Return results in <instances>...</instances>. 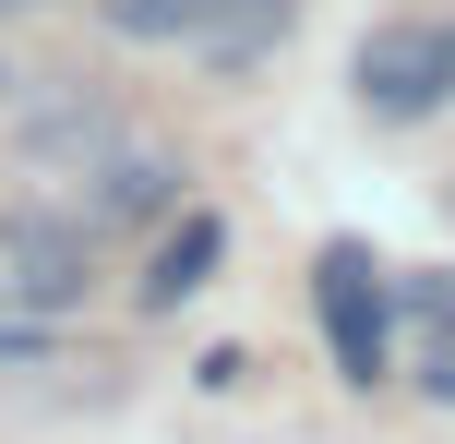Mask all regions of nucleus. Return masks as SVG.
<instances>
[{"instance_id": "f257e3e1", "label": "nucleus", "mask_w": 455, "mask_h": 444, "mask_svg": "<svg viewBox=\"0 0 455 444\" xmlns=\"http://www.w3.org/2000/svg\"><path fill=\"white\" fill-rule=\"evenodd\" d=\"M347 85H360L371 120H432V109H455V24H371L360 61H347Z\"/></svg>"}, {"instance_id": "f03ea898", "label": "nucleus", "mask_w": 455, "mask_h": 444, "mask_svg": "<svg viewBox=\"0 0 455 444\" xmlns=\"http://www.w3.org/2000/svg\"><path fill=\"white\" fill-rule=\"evenodd\" d=\"M312 301H323V336H336V373H347V384H384V349H395V288H384V264H371L360 240H336V253L312 264Z\"/></svg>"}, {"instance_id": "7ed1b4c3", "label": "nucleus", "mask_w": 455, "mask_h": 444, "mask_svg": "<svg viewBox=\"0 0 455 444\" xmlns=\"http://www.w3.org/2000/svg\"><path fill=\"white\" fill-rule=\"evenodd\" d=\"M0 253H12L0 301H24V312H72V301H84V277H96V229H84V216H12Z\"/></svg>"}, {"instance_id": "20e7f679", "label": "nucleus", "mask_w": 455, "mask_h": 444, "mask_svg": "<svg viewBox=\"0 0 455 444\" xmlns=\"http://www.w3.org/2000/svg\"><path fill=\"white\" fill-rule=\"evenodd\" d=\"M180 205V157H156V144H108V157L84 168V229H132V216H168Z\"/></svg>"}, {"instance_id": "39448f33", "label": "nucleus", "mask_w": 455, "mask_h": 444, "mask_svg": "<svg viewBox=\"0 0 455 444\" xmlns=\"http://www.w3.org/2000/svg\"><path fill=\"white\" fill-rule=\"evenodd\" d=\"M216 264H228V229L216 216H180V229L156 240V264H144V312H180L192 288H216Z\"/></svg>"}, {"instance_id": "423d86ee", "label": "nucleus", "mask_w": 455, "mask_h": 444, "mask_svg": "<svg viewBox=\"0 0 455 444\" xmlns=\"http://www.w3.org/2000/svg\"><path fill=\"white\" fill-rule=\"evenodd\" d=\"M96 12H108V36H132V48H168V36L204 48L216 24L240 12V0H96Z\"/></svg>"}, {"instance_id": "0eeeda50", "label": "nucleus", "mask_w": 455, "mask_h": 444, "mask_svg": "<svg viewBox=\"0 0 455 444\" xmlns=\"http://www.w3.org/2000/svg\"><path fill=\"white\" fill-rule=\"evenodd\" d=\"M408 301L432 312V325H455V277H408Z\"/></svg>"}, {"instance_id": "6e6552de", "label": "nucleus", "mask_w": 455, "mask_h": 444, "mask_svg": "<svg viewBox=\"0 0 455 444\" xmlns=\"http://www.w3.org/2000/svg\"><path fill=\"white\" fill-rule=\"evenodd\" d=\"M0 12H24V0H0Z\"/></svg>"}, {"instance_id": "1a4fd4ad", "label": "nucleus", "mask_w": 455, "mask_h": 444, "mask_svg": "<svg viewBox=\"0 0 455 444\" xmlns=\"http://www.w3.org/2000/svg\"><path fill=\"white\" fill-rule=\"evenodd\" d=\"M0 85H12V72H0Z\"/></svg>"}]
</instances>
